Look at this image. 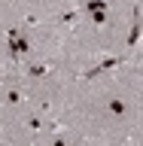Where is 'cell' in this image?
I'll list each match as a JSON object with an SVG mask.
<instances>
[{"label":"cell","instance_id":"cell-8","mask_svg":"<svg viewBox=\"0 0 143 146\" xmlns=\"http://www.w3.org/2000/svg\"><path fill=\"white\" fill-rule=\"evenodd\" d=\"M52 146H67V143H64V140H55V143H52Z\"/></svg>","mask_w":143,"mask_h":146},{"label":"cell","instance_id":"cell-7","mask_svg":"<svg viewBox=\"0 0 143 146\" xmlns=\"http://www.w3.org/2000/svg\"><path fill=\"white\" fill-rule=\"evenodd\" d=\"M91 18H94V25H107V12H91Z\"/></svg>","mask_w":143,"mask_h":146},{"label":"cell","instance_id":"cell-2","mask_svg":"<svg viewBox=\"0 0 143 146\" xmlns=\"http://www.w3.org/2000/svg\"><path fill=\"white\" fill-rule=\"evenodd\" d=\"M107 110L113 113V116H125V110H128V104L122 98H110V104H107Z\"/></svg>","mask_w":143,"mask_h":146},{"label":"cell","instance_id":"cell-4","mask_svg":"<svg viewBox=\"0 0 143 146\" xmlns=\"http://www.w3.org/2000/svg\"><path fill=\"white\" fill-rule=\"evenodd\" d=\"M46 73H49L46 64H31V67H27V76H34V79H40V76H46Z\"/></svg>","mask_w":143,"mask_h":146},{"label":"cell","instance_id":"cell-1","mask_svg":"<svg viewBox=\"0 0 143 146\" xmlns=\"http://www.w3.org/2000/svg\"><path fill=\"white\" fill-rule=\"evenodd\" d=\"M119 64H122V58H110V61H100V64H94V67H91V70H85L82 76H85V79H91V76H98V73L110 70V67H119Z\"/></svg>","mask_w":143,"mask_h":146},{"label":"cell","instance_id":"cell-3","mask_svg":"<svg viewBox=\"0 0 143 146\" xmlns=\"http://www.w3.org/2000/svg\"><path fill=\"white\" fill-rule=\"evenodd\" d=\"M107 6H110V0H85L88 12H107Z\"/></svg>","mask_w":143,"mask_h":146},{"label":"cell","instance_id":"cell-5","mask_svg":"<svg viewBox=\"0 0 143 146\" xmlns=\"http://www.w3.org/2000/svg\"><path fill=\"white\" fill-rule=\"evenodd\" d=\"M137 40H140V21L134 18V25H131V36H128V49H134Z\"/></svg>","mask_w":143,"mask_h":146},{"label":"cell","instance_id":"cell-6","mask_svg":"<svg viewBox=\"0 0 143 146\" xmlns=\"http://www.w3.org/2000/svg\"><path fill=\"white\" fill-rule=\"evenodd\" d=\"M18 100H21V91H18V88H9L6 91V104H18Z\"/></svg>","mask_w":143,"mask_h":146}]
</instances>
